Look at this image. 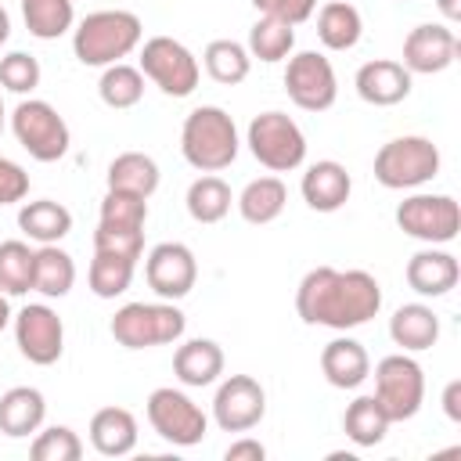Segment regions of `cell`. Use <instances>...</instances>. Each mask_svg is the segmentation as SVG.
<instances>
[{
  "label": "cell",
  "mask_w": 461,
  "mask_h": 461,
  "mask_svg": "<svg viewBox=\"0 0 461 461\" xmlns=\"http://www.w3.org/2000/svg\"><path fill=\"white\" fill-rule=\"evenodd\" d=\"M389 414L382 411V403L375 400V393L371 396H357L349 407H346V414H342V432L357 443V447H378L382 439H385V432H389Z\"/></svg>",
  "instance_id": "cell-32"
},
{
  "label": "cell",
  "mask_w": 461,
  "mask_h": 461,
  "mask_svg": "<svg viewBox=\"0 0 461 461\" xmlns=\"http://www.w3.org/2000/svg\"><path fill=\"white\" fill-rule=\"evenodd\" d=\"M29 454H32V461H79L83 457V439L68 425H50V429L36 432Z\"/></svg>",
  "instance_id": "cell-38"
},
{
  "label": "cell",
  "mask_w": 461,
  "mask_h": 461,
  "mask_svg": "<svg viewBox=\"0 0 461 461\" xmlns=\"http://www.w3.org/2000/svg\"><path fill=\"white\" fill-rule=\"evenodd\" d=\"M259 14H270V18H281L288 25H303L306 18H313L317 11V0H249Z\"/></svg>",
  "instance_id": "cell-42"
},
{
  "label": "cell",
  "mask_w": 461,
  "mask_h": 461,
  "mask_svg": "<svg viewBox=\"0 0 461 461\" xmlns=\"http://www.w3.org/2000/svg\"><path fill=\"white\" fill-rule=\"evenodd\" d=\"M202 65L209 72L212 83L220 86H238L249 79L252 72V54L245 50V43L238 40H212L205 50H202Z\"/></svg>",
  "instance_id": "cell-31"
},
{
  "label": "cell",
  "mask_w": 461,
  "mask_h": 461,
  "mask_svg": "<svg viewBox=\"0 0 461 461\" xmlns=\"http://www.w3.org/2000/svg\"><path fill=\"white\" fill-rule=\"evenodd\" d=\"M267 414V393L252 375H230L216 385L212 396V421L223 432H249Z\"/></svg>",
  "instance_id": "cell-14"
},
{
  "label": "cell",
  "mask_w": 461,
  "mask_h": 461,
  "mask_svg": "<svg viewBox=\"0 0 461 461\" xmlns=\"http://www.w3.org/2000/svg\"><path fill=\"white\" fill-rule=\"evenodd\" d=\"M245 50L267 65L274 61H285L292 50H295V25L281 22V18H270V14H259L256 25L249 29V43Z\"/></svg>",
  "instance_id": "cell-33"
},
{
  "label": "cell",
  "mask_w": 461,
  "mask_h": 461,
  "mask_svg": "<svg viewBox=\"0 0 461 461\" xmlns=\"http://www.w3.org/2000/svg\"><path fill=\"white\" fill-rule=\"evenodd\" d=\"M94 252H112V256H122V259L137 263L144 256V227H108V223H97Z\"/></svg>",
  "instance_id": "cell-41"
},
{
  "label": "cell",
  "mask_w": 461,
  "mask_h": 461,
  "mask_svg": "<svg viewBox=\"0 0 461 461\" xmlns=\"http://www.w3.org/2000/svg\"><path fill=\"white\" fill-rule=\"evenodd\" d=\"M22 18L36 40H58L68 29H76L72 0H22Z\"/></svg>",
  "instance_id": "cell-34"
},
{
  "label": "cell",
  "mask_w": 461,
  "mask_h": 461,
  "mask_svg": "<svg viewBox=\"0 0 461 461\" xmlns=\"http://www.w3.org/2000/svg\"><path fill=\"white\" fill-rule=\"evenodd\" d=\"M321 375L335 389H357L371 375V357L357 339L339 335L321 349Z\"/></svg>",
  "instance_id": "cell-20"
},
{
  "label": "cell",
  "mask_w": 461,
  "mask_h": 461,
  "mask_svg": "<svg viewBox=\"0 0 461 461\" xmlns=\"http://www.w3.org/2000/svg\"><path fill=\"white\" fill-rule=\"evenodd\" d=\"M299 191H303V202H306L313 212H339V209L349 202L353 176L346 173L342 162L321 158V162L306 166V173H303V180H299Z\"/></svg>",
  "instance_id": "cell-18"
},
{
  "label": "cell",
  "mask_w": 461,
  "mask_h": 461,
  "mask_svg": "<svg viewBox=\"0 0 461 461\" xmlns=\"http://www.w3.org/2000/svg\"><path fill=\"white\" fill-rule=\"evenodd\" d=\"M140 72L166 97H187V94H194V86L202 79L198 58L180 40H173V36L144 40V47H140Z\"/></svg>",
  "instance_id": "cell-10"
},
{
  "label": "cell",
  "mask_w": 461,
  "mask_h": 461,
  "mask_svg": "<svg viewBox=\"0 0 461 461\" xmlns=\"http://www.w3.org/2000/svg\"><path fill=\"white\" fill-rule=\"evenodd\" d=\"M285 94L303 112H328L335 104V97H339V79H335L331 61L321 50L288 54Z\"/></svg>",
  "instance_id": "cell-12"
},
{
  "label": "cell",
  "mask_w": 461,
  "mask_h": 461,
  "mask_svg": "<svg viewBox=\"0 0 461 461\" xmlns=\"http://www.w3.org/2000/svg\"><path fill=\"white\" fill-rule=\"evenodd\" d=\"M144 411H148L151 432H155L158 439L173 443V447H194V443H202L205 432H209L205 411H202L184 389H173V385L151 389Z\"/></svg>",
  "instance_id": "cell-9"
},
{
  "label": "cell",
  "mask_w": 461,
  "mask_h": 461,
  "mask_svg": "<svg viewBox=\"0 0 461 461\" xmlns=\"http://www.w3.org/2000/svg\"><path fill=\"white\" fill-rule=\"evenodd\" d=\"M76 285V263L58 245H40L32 259V292L43 299H65Z\"/></svg>",
  "instance_id": "cell-29"
},
{
  "label": "cell",
  "mask_w": 461,
  "mask_h": 461,
  "mask_svg": "<svg viewBox=\"0 0 461 461\" xmlns=\"http://www.w3.org/2000/svg\"><path fill=\"white\" fill-rule=\"evenodd\" d=\"M144 40V22L133 11L108 7V11H90L76 29H72V54L86 68H108L122 58H130Z\"/></svg>",
  "instance_id": "cell-2"
},
{
  "label": "cell",
  "mask_w": 461,
  "mask_h": 461,
  "mask_svg": "<svg viewBox=\"0 0 461 461\" xmlns=\"http://www.w3.org/2000/svg\"><path fill=\"white\" fill-rule=\"evenodd\" d=\"M18 227L36 245H58L72 230V212L54 198H36L18 209Z\"/></svg>",
  "instance_id": "cell-27"
},
{
  "label": "cell",
  "mask_w": 461,
  "mask_h": 461,
  "mask_svg": "<svg viewBox=\"0 0 461 461\" xmlns=\"http://www.w3.org/2000/svg\"><path fill=\"white\" fill-rule=\"evenodd\" d=\"M223 457H227V461H263V457H267V447H263L259 439H252V436H241V439H234V443L223 450Z\"/></svg>",
  "instance_id": "cell-44"
},
{
  "label": "cell",
  "mask_w": 461,
  "mask_h": 461,
  "mask_svg": "<svg viewBox=\"0 0 461 461\" xmlns=\"http://www.w3.org/2000/svg\"><path fill=\"white\" fill-rule=\"evenodd\" d=\"M364 36V18L349 0H328L317 11V40L328 50H353Z\"/></svg>",
  "instance_id": "cell-28"
},
{
  "label": "cell",
  "mask_w": 461,
  "mask_h": 461,
  "mask_svg": "<svg viewBox=\"0 0 461 461\" xmlns=\"http://www.w3.org/2000/svg\"><path fill=\"white\" fill-rule=\"evenodd\" d=\"M32 259H36V249H29L25 241L18 238L0 241V292L4 295L32 292Z\"/></svg>",
  "instance_id": "cell-37"
},
{
  "label": "cell",
  "mask_w": 461,
  "mask_h": 461,
  "mask_svg": "<svg viewBox=\"0 0 461 461\" xmlns=\"http://www.w3.org/2000/svg\"><path fill=\"white\" fill-rule=\"evenodd\" d=\"M11 321H14V313H11V303H7V295L0 292V331H4Z\"/></svg>",
  "instance_id": "cell-47"
},
{
  "label": "cell",
  "mask_w": 461,
  "mask_h": 461,
  "mask_svg": "<svg viewBox=\"0 0 461 461\" xmlns=\"http://www.w3.org/2000/svg\"><path fill=\"white\" fill-rule=\"evenodd\" d=\"M245 144L252 158L270 173H292L306 162V133L288 112H277V108L252 115L245 130Z\"/></svg>",
  "instance_id": "cell-6"
},
{
  "label": "cell",
  "mask_w": 461,
  "mask_h": 461,
  "mask_svg": "<svg viewBox=\"0 0 461 461\" xmlns=\"http://www.w3.org/2000/svg\"><path fill=\"white\" fill-rule=\"evenodd\" d=\"M285 202H288V187L281 176H256L241 187V194L234 198L238 212L245 223L252 227H267L274 223L281 212H285Z\"/></svg>",
  "instance_id": "cell-25"
},
{
  "label": "cell",
  "mask_w": 461,
  "mask_h": 461,
  "mask_svg": "<svg viewBox=\"0 0 461 461\" xmlns=\"http://www.w3.org/2000/svg\"><path fill=\"white\" fill-rule=\"evenodd\" d=\"M389 339L403 353H421L439 342V317L425 303H403L389 317Z\"/></svg>",
  "instance_id": "cell-22"
},
{
  "label": "cell",
  "mask_w": 461,
  "mask_h": 461,
  "mask_svg": "<svg viewBox=\"0 0 461 461\" xmlns=\"http://www.w3.org/2000/svg\"><path fill=\"white\" fill-rule=\"evenodd\" d=\"M133 270H137L133 259L112 256V252H94L90 270H86V285H90V292H94L97 299H119V295L130 288Z\"/></svg>",
  "instance_id": "cell-36"
},
{
  "label": "cell",
  "mask_w": 461,
  "mask_h": 461,
  "mask_svg": "<svg viewBox=\"0 0 461 461\" xmlns=\"http://www.w3.org/2000/svg\"><path fill=\"white\" fill-rule=\"evenodd\" d=\"M353 86L360 94V101L375 104V108H393L400 101H407L411 94V72L393 61V58H375V61H364L353 76Z\"/></svg>",
  "instance_id": "cell-17"
},
{
  "label": "cell",
  "mask_w": 461,
  "mask_h": 461,
  "mask_svg": "<svg viewBox=\"0 0 461 461\" xmlns=\"http://www.w3.org/2000/svg\"><path fill=\"white\" fill-rule=\"evenodd\" d=\"M436 7H439V14L447 22H457L461 18V0H436Z\"/></svg>",
  "instance_id": "cell-46"
},
{
  "label": "cell",
  "mask_w": 461,
  "mask_h": 461,
  "mask_svg": "<svg viewBox=\"0 0 461 461\" xmlns=\"http://www.w3.org/2000/svg\"><path fill=\"white\" fill-rule=\"evenodd\" d=\"M47 418V400L32 385H14L0 396V432L11 439H25L43 429Z\"/></svg>",
  "instance_id": "cell-24"
},
{
  "label": "cell",
  "mask_w": 461,
  "mask_h": 461,
  "mask_svg": "<svg viewBox=\"0 0 461 461\" xmlns=\"http://www.w3.org/2000/svg\"><path fill=\"white\" fill-rule=\"evenodd\" d=\"M457 61V36L450 25H414L403 40V68L411 76H436Z\"/></svg>",
  "instance_id": "cell-16"
},
{
  "label": "cell",
  "mask_w": 461,
  "mask_h": 461,
  "mask_svg": "<svg viewBox=\"0 0 461 461\" xmlns=\"http://www.w3.org/2000/svg\"><path fill=\"white\" fill-rule=\"evenodd\" d=\"M144 277H148V288L158 299L176 303L194 288L198 259L184 241H158L144 259Z\"/></svg>",
  "instance_id": "cell-15"
},
{
  "label": "cell",
  "mask_w": 461,
  "mask_h": 461,
  "mask_svg": "<svg viewBox=\"0 0 461 461\" xmlns=\"http://www.w3.org/2000/svg\"><path fill=\"white\" fill-rule=\"evenodd\" d=\"M173 375L187 389H205L223 375V349L212 339H187L173 353Z\"/></svg>",
  "instance_id": "cell-21"
},
{
  "label": "cell",
  "mask_w": 461,
  "mask_h": 461,
  "mask_svg": "<svg viewBox=\"0 0 461 461\" xmlns=\"http://www.w3.org/2000/svg\"><path fill=\"white\" fill-rule=\"evenodd\" d=\"M14 346L36 367L58 364L61 353H65V324H61L58 310L47 306V303L22 306L14 313Z\"/></svg>",
  "instance_id": "cell-13"
},
{
  "label": "cell",
  "mask_w": 461,
  "mask_h": 461,
  "mask_svg": "<svg viewBox=\"0 0 461 461\" xmlns=\"http://www.w3.org/2000/svg\"><path fill=\"white\" fill-rule=\"evenodd\" d=\"M4 122H7V112H4V97H0V133H4Z\"/></svg>",
  "instance_id": "cell-49"
},
{
  "label": "cell",
  "mask_w": 461,
  "mask_h": 461,
  "mask_svg": "<svg viewBox=\"0 0 461 461\" xmlns=\"http://www.w3.org/2000/svg\"><path fill=\"white\" fill-rule=\"evenodd\" d=\"M137 418L126 407H101L90 418V447L101 457H126L137 447Z\"/></svg>",
  "instance_id": "cell-23"
},
{
  "label": "cell",
  "mask_w": 461,
  "mask_h": 461,
  "mask_svg": "<svg viewBox=\"0 0 461 461\" xmlns=\"http://www.w3.org/2000/svg\"><path fill=\"white\" fill-rule=\"evenodd\" d=\"M403 277H407V285H411L418 295L439 299V295H447V292L457 285L461 267H457V256H450L447 249L429 245V249H421V252H414V256L407 259Z\"/></svg>",
  "instance_id": "cell-19"
},
{
  "label": "cell",
  "mask_w": 461,
  "mask_h": 461,
  "mask_svg": "<svg viewBox=\"0 0 461 461\" xmlns=\"http://www.w3.org/2000/svg\"><path fill=\"white\" fill-rule=\"evenodd\" d=\"M11 133L36 162H58L68 155V144H72L65 115L50 101H40V97H25L14 104Z\"/></svg>",
  "instance_id": "cell-7"
},
{
  "label": "cell",
  "mask_w": 461,
  "mask_h": 461,
  "mask_svg": "<svg viewBox=\"0 0 461 461\" xmlns=\"http://www.w3.org/2000/svg\"><path fill=\"white\" fill-rule=\"evenodd\" d=\"M382 285L367 270L313 267L295 288V313L303 324H321L331 331H349L378 317Z\"/></svg>",
  "instance_id": "cell-1"
},
{
  "label": "cell",
  "mask_w": 461,
  "mask_h": 461,
  "mask_svg": "<svg viewBox=\"0 0 461 461\" xmlns=\"http://www.w3.org/2000/svg\"><path fill=\"white\" fill-rule=\"evenodd\" d=\"M230 202H234V194H230L227 180L216 176V173H205V176L191 180V187H187V194H184L187 216H191L194 223H220V220L230 212Z\"/></svg>",
  "instance_id": "cell-30"
},
{
  "label": "cell",
  "mask_w": 461,
  "mask_h": 461,
  "mask_svg": "<svg viewBox=\"0 0 461 461\" xmlns=\"http://www.w3.org/2000/svg\"><path fill=\"white\" fill-rule=\"evenodd\" d=\"M439 148L421 133H403L375 151V180L389 191H414L439 176Z\"/></svg>",
  "instance_id": "cell-4"
},
{
  "label": "cell",
  "mask_w": 461,
  "mask_h": 461,
  "mask_svg": "<svg viewBox=\"0 0 461 461\" xmlns=\"http://www.w3.org/2000/svg\"><path fill=\"white\" fill-rule=\"evenodd\" d=\"M29 194V173L14 162L0 155V205H14Z\"/></svg>",
  "instance_id": "cell-43"
},
{
  "label": "cell",
  "mask_w": 461,
  "mask_h": 461,
  "mask_svg": "<svg viewBox=\"0 0 461 461\" xmlns=\"http://www.w3.org/2000/svg\"><path fill=\"white\" fill-rule=\"evenodd\" d=\"M7 36H11V14L0 7V47L7 43Z\"/></svg>",
  "instance_id": "cell-48"
},
{
  "label": "cell",
  "mask_w": 461,
  "mask_h": 461,
  "mask_svg": "<svg viewBox=\"0 0 461 461\" xmlns=\"http://www.w3.org/2000/svg\"><path fill=\"white\" fill-rule=\"evenodd\" d=\"M241 151L238 126L220 104H198L187 112L180 126V155L198 173H220L227 169Z\"/></svg>",
  "instance_id": "cell-3"
},
{
  "label": "cell",
  "mask_w": 461,
  "mask_h": 461,
  "mask_svg": "<svg viewBox=\"0 0 461 461\" xmlns=\"http://www.w3.org/2000/svg\"><path fill=\"white\" fill-rule=\"evenodd\" d=\"M108 227H144L148 223V198L126 194V191H104L101 198V220Z\"/></svg>",
  "instance_id": "cell-39"
},
{
  "label": "cell",
  "mask_w": 461,
  "mask_h": 461,
  "mask_svg": "<svg viewBox=\"0 0 461 461\" xmlns=\"http://www.w3.org/2000/svg\"><path fill=\"white\" fill-rule=\"evenodd\" d=\"M108 191H126V194H140V198H151L158 191V162L144 151H122L108 162Z\"/></svg>",
  "instance_id": "cell-26"
},
{
  "label": "cell",
  "mask_w": 461,
  "mask_h": 461,
  "mask_svg": "<svg viewBox=\"0 0 461 461\" xmlns=\"http://www.w3.org/2000/svg\"><path fill=\"white\" fill-rule=\"evenodd\" d=\"M443 411L450 421H461V382L457 378L447 382V389H443Z\"/></svg>",
  "instance_id": "cell-45"
},
{
  "label": "cell",
  "mask_w": 461,
  "mask_h": 461,
  "mask_svg": "<svg viewBox=\"0 0 461 461\" xmlns=\"http://www.w3.org/2000/svg\"><path fill=\"white\" fill-rule=\"evenodd\" d=\"M375 400L389 421H411L425 403V371L411 353H389L375 364Z\"/></svg>",
  "instance_id": "cell-8"
},
{
  "label": "cell",
  "mask_w": 461,
  "mask_h": 461,
  "mask_svg": "<svg viewBox=\"0 0 461 461\" xmlns=\"http://www.w3.org/2000/svg\"><path fill=\"white\" fill-rule=\"evenodd\" d=\"M97 94H101V101H104L108 108L126 112V108L140 104V97H144V72H140L137 65L115 61V65H108V68L101 72Z\"/></svg>",
  "instance_id": "cell-35"
},
{
  "label": "cell",
  "mask_w": 461,
  "mask_h": 461,
  "mask_svg": "<svg viewBox=\"0 0 461 461\" xmlns=\"http://www.w3.org/2000/svg\"><path fill=\"white\" fill-rule=\"evenodd\" d=\"M396 227L425 245H447L461 230V205L450 194H411L396 205Z\"/></svg>",
  "instance_id": "cell-11"
},
{
  "label": "cell",
  "mask_w": 461,
  "mask_h": 461,
  "mask_svg": "<svg viewBox=\"0 0 461 461\" xmlns=\"http://www.w3.org/2000/svg\"><path fill=\"white\" fill-rule=\"evenodd\" d=\"M40 79H43V68H40V61H36L32 54L11 50V54L0 58V86H4V90L25 97V94H32V90L40 86Z\"/></svg>",
  "instance_id": "cell-40"
},
{
  "label": "cell",
  "mask_w": 461,
  "mask_h": 461,
  "mask_svg": "<svg viewBox=\"0 0 461 461\" xmlns=\"http://www.w3.org/2000/svg\"><path fill=\"white\" fill-rule=\"evenodd\" d=\"M108 331L122 349H151V346L180 342L184 331H187V317L169 299H162V303H126V306L115 310Z\"/></svg>",
  "instance_id": "cell-5"
}]
</instances>
